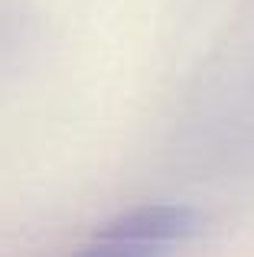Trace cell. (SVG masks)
<instances>
[{"mask_svg": "<svg viewBox=\"0 0 254 257\" xmlns=\"http://www.w3.org/2000/svg\"><path fill=\"white\" fill-rule=\"evenodd\" d=\"M199 231V215L186 205L144 202L121 212L114 221L69 257H170L173 247Z\"/></svg>", "mask_w": 254, "mask_h": 257, "instance_id": "1", "label": "cell"}]
</instances>
